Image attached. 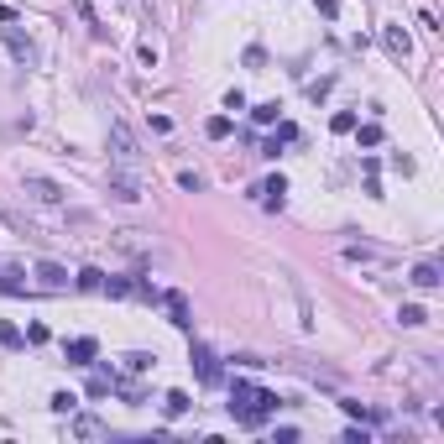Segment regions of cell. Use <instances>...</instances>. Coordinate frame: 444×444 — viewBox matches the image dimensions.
I'll return each instance as SVG.
<instances>
[{
	"label": "cell",
	"mask_w": 444,
	"mask_h": 444,
	"mask_svg": "<svg viewBox=\"0 0 444 444\" xmlns=\"http://www.w3.org/2000/svg\"><path fill=\"white\" fill-rule=\"evenodd\" d=\"M26 345H47V324H26Z\"/></svg>",
	"instance_id": "4316f807"
},
{
	"label": "cell",
	"mask_w": 444,
	"mask_h": 444,
	"mask_svg": "<svg viewBox=\"0 0 444 444\" xmlns=\"http://www.w3.org/2000/svg\"><path fill=\"white\" fill-rule=\"evenodd\" d=\"M73 434H84V439H94V434H105V423H100V418H89V413H84V418L73 423Z\"/></svg>",
	"instance_id": "7402d4cb"
},
{
	"label": "cell",
	"mask_w": 444,
	"mask_h": 444,
	"mask_svg": "<svg viewBox=\"0 0 444 444\" xmlns=\"http://www.w3.org/2000/svg\"><path fill=\"white\" fill-rule=\"evenodd\" d=\"M152 366H157V355H152V351H131V355H126V371H136V376H141V371H152Z\"/></svg>",
	"instance_id": "2e32d148"
},
{
	"label": "cell",
	"mask_w": 444,
	"mask_h": 444,
	"mask_svg": "<svg viewBox=\"0 0 444 444\" xmlns=\"http://www.w3.org/2000/svg\"><path fill=\"white\" fill-rule=\"evenodd\" d=\"M403 329H418V324H429V314H423V304H403Z\"/></svg>",
	"instance_id": "e0dca14e"
},
{
	"label": "cell",
	"mask_w": 444,
	"mask_h": 444,
	"mask_svg": "<svg viewBox=\"0 0 444 444\" xmlns=\"http://www.w3.org/2000/svg\"><path fill=\"white\" fill-rule=\"evenodd\" d=\"M37 282H42V288H68V267H58V261H37Z\"/></svg>",
	"instance_id": "30bf717a"
},
{
	"label": "cell",
	"mask_w": 444,
	"mask_h": 444,
	"mask_svg": "<svg viewBox=\"0 0 444 444\" xmlns=\"http://www.w3.org/2000/svg\"><path fill=\"white\" fill-rule=\"evenodd\" d=\"M204 131H210V141H225V136H230V115H210V120H204Z\"/></svg>",
	"instance_id": "ac0fdd59"
},
{
	"label": "cell",
	"mask_w": 444,
	"mask_h": 444,
	"mask_svg": "<svg viewBox=\"0 0 444 444\" xmlns=\"http://www.w3.org/2000/svg\"><path fill=\"white\" fill-rule=\"evenodd\" d=\"M345 257H351V261H382L387 251H376V246H366V241H361V246H345Z\"/></svg>",
	"instance_id": "d6986e66"
},
{
	"label": "cell",
	"mask_w": 444,
	"mask_h": 444,
	"mask_svg": "<svg viewBox=\"0 0 444 444\" xmlns=\"http://www.w3.org/2000/svg\"><path fill=\"white\" fill-rule=\"evenodd\" d=\"M26 194L42 204H63V183H53V178H26Z\"/></svg>",
	"instance_id": "9c48e42d"
},
{
	"label": "cell",
	"mask_w": 444,
	"mask_h": 444,
	"mask_svg": "<svg viewBox=\"0 0 444 444\" xmlns=\"http://www.w3.org/2000/svg\"><path fill=\"white\" fill-rule=\"evenodd\" d=\"M110 147H115V163L120 167H136L141 163V147H136V136H131V126H110Z\"/></svg>",
	"instance_id": "277c9868"
},
{
	"label": "cell",
	"mask_w": 444,
	"mask_h": 444,
	"mask_svg": "<svg viewBox=\"0 0 444 444\" xmlns=\"http://www.w3.org/2000/svg\"><path fill=\"white\" fill-rule=\"evenodd\" d=\"M408 282H413V288H423V293H434V288H439V282H444V277H439V261H418Z\"/></svg>",
	"instance_id": "8fae6325"
},
{
	"label": "cell",
	"mask_w": 444,
	"mask_h": 444,
	"mask_svg": "<svg viewBox=\"0 0 444 444\" xmlns=\"http://www.w3.org/2000/svg\"><path fill=\"white\" fill-rule=\"evenodd\" d=\"M0 293H11V298H26V282L16 272H0Z\"/></svg>",
	"instance_id": "44dd1931"
},
{
	"label": "cell",
	"mask_w": 444,
	"mask_h": 444,
	"mask_svg": "<svg viewBox=\"0 0 444 444\" xmlns=\"http://www.w3.org/2000/svg\"><path fill=\"white\" fill-rule=\"evenodd\" d=\"M6 47H11V53H16V58H21V63H32V58H37L32 37H21V32H16V26H6Z\"/></svg>",
	"instance_id": "7c38bea8"
},
{
	"label": "cell",
	"mask_w": 444,
	"mask_h": 444,
	"mask_svg": "<svg viewBox=\"0 0 444 444\" xmlns=\"http://www.w3.org/2000/svg\"><path fill=\"white\" fill-rule=\"evenodd\" d=\"M230 413H235L241 429H261L267 423V413L257 408V387L251 382H230Z\"/></svg>",
	"instance_id": "6da1fadb"
},
{
	"label": "cell",
	"mask_w": 444,
	"mask_h": 444,
	"mask_svg": "<svg viewBox=\"0 0 444 444\" xmlns=\"http://www.w3.org/2000/svg\"><path fill=\"white\" fill-rule=\"evenodd\" d=\"M382 47H387V58L392 63H403L413 53V42H408V32H403V26H382Z\"/></svg>",
	"instance_id": "8992f818"
},
{
	"label": "cell",
	"mask_w": 444,
	"mask_h": 444,
	"mask_svg": "<svg viewBox=\"0 0 444 444\" xmlns=\"http://www.w3.org/2000/svg\"><path fill=\"white\" fill-rule=\"evenodd\" d=\"M178 188H188V194H199V188H204V178H199V173H178Z\"/></svg>",
	"instance_id": "484cf974"
},
{
	"label": "cell",
	"mask_w": 444,
	"mask_h": 444,
	"mask_svg": "<svg viewBox=\"0 0 444 444\" xmlns=\"http://www.w3.org/2000/svg\"><path fill=\"white\" fill-rule=\"evenodd\" d=\"M157 304L167 308V319H173L178 329H194V308H188V298H183V293H178V288H167L163 298H157Z\"/></svg>",
	"instance_id": "5b68a950"
},
{
	"label": "cell",
	"mask_w": 444,
	"mask_h": 444,
	"mask_svg": "<svg viewBox=\"0 0 444 444\" xmlns=\"http://www.w3.org/2000/svg\"><path fill=\"white\" fill-rule=\"evenodd\" d=\"M120 398H126L131 408H141V403H147V392H141V387H120Z\"/></svg>",
	"instance_id": "83f0119b"
},
{
	"label": "cell",
	"mask_w": 444,
	"mask_h": 444,
	"mask_svg": "<svg viewBox=\"0 0 444 444\" xmlns=\"http://www.w3.org/2000/svg\"><path fill=\"white\" fill-rule=\"evenodd\" d=\"M188 366H194V376H199L204 387H220V382H225L220 355H214L210 345H204V340H194V345H188Z\"/></svg>",
	"instance_id": "7a4b0ae2"
},
{
	"label": "cell",
	"mask_w": 444,
	"mask_h": 444,
	"mask_svg": "<svg viewBox=\"0 0 444 444\" xmlns=\"http://www.w3.org/2000/svg\"><path fill=\"white\" fill-rule=\"evenodd\" d=\"M355 141H361V147H382V126H376V120L355 126Z\"/></svg>",
	"instance_id": "ffe728a7"
},
{
	"label": "cell",
	"mask_w": 444,
	"mask_h": 444,
	"mask_svg": "<svg viewBox=\"0 0 444 444\" xmlns=\"http://www.w3.org/2000/svg\"><path fill=\"white\" fill-rule=\"evenodd\" d=\"M73 288H84V293H100V288H105V272H100V267H79Z\"/></svg>",
	"instance_id": "4fadbf2b"
},
{
	"label": "cell",
	"mask_w": 444,
	"mask_h": 444,
	"mask_svg": "<svg viewBox=\"0 0 444 444\" xmlns=\"http://www.w3.org/2000/svg\"><path fill=\"white\" fill-rule=\"evenodd\" d=\"M53 413H79V398L73 392H53Z\"/></svg>",
	"instance_id": "603a6c76"
},
{
	"label": "cell",
	"mask_w": 444,
	"mask_h": 444,
	"mask_svg": "<svg viewBox=\"0 0 444 444\" xmlns=\"http://www.w3.org/2000/svg\"><path fill=\"white\" fill-rule=\"evenodd\" d=\"M0 345H6V351H21V345H26V335L11 324V319H0Z\"/></svg>",
	"instance_id": "9a60e30c"
},
{
	"label": "cell",
	"mask_w": 444,
	"mask_h": 444,
	"mask_svg": "<svg viewBox=\"0 0 444 444\" xmlns=\"http://www.w3.org/2000/svg\"><path fill=\"white\" fill-rule=\"evenodd\" d=\"M251 194H257V199L267 204V210H282V194H288V178H282V173H272L267 183H257Z\"/></svg>",
	"instance_id": "52a82bcc"
},
{
	"label": "cell",
	"mask_w": 444,
	"mask_h": 444,
	"mask_svg": "<svg viewBox=\"0 0 444 444\" xmlns=\"http://www.w3.org/2000/svg\"><path fill=\"white\" fill-rule=\"evenodd\" d=\"M94 355H100V340H94V335L68 340V366H94Z\"/></svg>",
	"instance_id": "ba28073f"
},
{
	"label": "cell",
	"mask_w": 444,
	"mask_h": 444,
	"mask_svg": "<svg viewBox=\"0 0 444 444\" xmlns=\"http://www.w3.org/2000/svg\"><path fill=\"white\" fill-rule=\"evenodd\" d=\"M100 293H110V298H126V293H131V277H105V288H100Z\"/></svg>",
	"instance_id": "cb8c5ba5"
},
{
	"label": "cell",
	"mask_w": 444,
	"mask_h": 444,
	"mask_svg": "<svg viewBox=\"0 0 444 444\" xmlns=\"http://www.w3.org/2000/svg\"><path fill=\"white\" fill-rule=\"evenodd\" d=\"M329 126H335V131H340V136H351V131H355V115H351V110H340V115H335V120H329Z\"/></svg>",
	"instance_id": "d4e9b609"
},
{
	"label": "cell",
	"mask_w": 444,
	"mask_h": 444,
	"mask_svg": "<svg viewBox=\"0 0 444 444\" xmlns=\"http://www.w3.org/2000/svg\"><path fill=\"white\" fill-rule=\"evenodd\" d=\"M110 199H120V204H136L141 199V178L131 173V167H110Z\"/></svg>",
	"instance_id": "3957f363"
},
{
	"label": "cell",
	"mask_w": 444,
	"mask_h": 444,
	"mask_svg": "<svg viewBox=\"0 0 444 444\" xmlns=\"http://www.w3.org/2000/svg\"><path fill=\"white\" fill-rule=\"evenodd\" d=\"M314 6H319V16H329V21L340 16V0H314Z\"/></svg>",
	"instance_id": "f546056e"
},
{
	"label": "cell",
	"mask_w": 444,
	"mask_h": 444,
	"mask_svg": "<svg viewBox=\"0 0 444 444\" xmlns=\"http://www.w3.org/2000/svg\"><path fill=\"white\" fill-rule=\"evenodd\" d=\"M251 115H257L261 126H272V120H277V105H257V110H251Z\"/></svg>",
	"instance_id": "f1b7e54d"
},
{
	"label": "cell",
	"mask_w": 444,
	"mask_h": 444,
	"mask_svg": "<svg viewBox=\"0 0 444 444\" xmlns=\"http://www.w3.org/2000/svg\"><path fill=\"white\" fill-rule=\"evenodd\" d=\"M188 408H194V398H188V392H167V398H163V413H167V418H183Z\"/></svg>",
	"instance_id": "5bb4252c"
}]
</instances>
